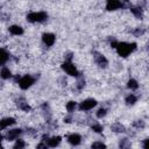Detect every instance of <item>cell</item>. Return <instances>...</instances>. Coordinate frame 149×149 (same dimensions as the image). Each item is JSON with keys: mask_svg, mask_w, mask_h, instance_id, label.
I'll return each instance as SVG.
<instances>
[{"mask_svg": "<svg viewBox=\"0 0 149 149\" xmlns=\"http://www.w3.org/2000/svg\"><path fill=\"white\" fill-rule=\"evenodd\" d=\"M136 101H137V97H136L134 93H129V94L125 98V102H126L127 106H133V105L136 104Z\"/></svg>", "mask_w": 149, "mask_h": 149, "instance_id": "9a60e30c", "label": "cell"}, {"mask_svg": "<svg viewBox=\"0 0 149 149\" xmlns=\"http://www.w3.org/2000/svg\"><path fill=\"white\" fill-rule=\"evenodd\" d=\"M136 48H137V44L135 42H119V41L116 42V44L114 47L118 55L123 58L132 55L136 50Z\"/></svg>", "mask_w": 149, "mask_h": 149, "instance_id": "6da1fadb", "label": "cell"}, {"mask_svg": "<svg viewBox=\"0 0 149 149\" xmlns=\"http://www.w3.org/2000/svg\"><path fill=\"white\" fill-rule=\"evenodd\" d=\"M21 134H22V129L21 128H13V129L7 130L5 137L8 141H15V140H17L21 136Z\"/></svg>", "mask_w": 149, "mask_h": 149, "instance_id": "ba28073f", "label": "cell"}, {"mask_svg": "<svg viewBox=\"0 0 149 149\" xmlns=\"http://www.w3.org/2000/svg\"><path fill=\"white\" fill-rule=\"evenodd\" d=\"M76 86H77V88L80 91V90H81V88H84V86H85V80H84L83 78H80V77H79V80L77 81V85H76Z\"/></svg>", "mask_w": 149, "mask_h": 149, "instance_id": "d4e9b609", "label": "cell"}, {"mask_svg": "<svg viewBox=\"0 0 149 149\" xmlns=\"http://www.w3.org/2000/svg\"><path fill=\"white\" fill-rule=\"evenodd\" d=\"M36 81V78L31 74H24L20 78H17V84L20 86L21 90H28L29 87H31Z\"/></svg>", "mask_w": 149, "mask_h": 149, "instance_id": "277c9868", "label": "cell"}, {"mask_svg": "<svg viewBox=\"0 0 149 149\" xmlns=\"http://www.w3.org/2000/svg\"><path fill=\"white\" fill-rule=\"evenodd\" d=\"M92 148H106V144L102 143V142H93L91 144Z\"/></svg>", "mask_w": 149, "mask_h": 149, "instance_id": "484cf974", "label": "cell"}, {"mask_svg": "<svg viewBox=\"0 0 149 149\" xmlns=\"http://www.w3.org/2000/svg\"><path fill=\"white\" fill-rule=\"evenodd\" d=\"M111 129L113 132H115V133H123L125 132V126L121 125L120 122H115V123H113L111 126Z\"/></svg>", "mask_w": 149, "mask_h": 149, "instance_id": "ffe728a7", "label": "cell"}, {"mask_svg": "<svg viewBox=\"0 0 149 149\" xmlns=\"http://www.w3.org/2000/svg\"><path fill=\"white\" fill-rule=\"evenodd\" d=\"M97 100L95 99H93V98H87V99H85V100H83L79 105H78V108H79V111H81V112H88V111H91V109H93L95 106H97Z\"/></svg>", "mask_w": 149, "mask_h": 149, "instance_id": "5b68a950", "label": "cell"}, {"mask_svg": "<svg viewBox=\"0 0 149 149\" xmlns=\"http://www.w3.org/2000/svg\"><path fill=\"white\" fill-rule=\"evenodd\" d=\"M132 13L137 17V19H142L143 17V9L141 6H137V7H132L130 8Z\"/></svg>", "mask_w": 149, "mask_h": 149, "instance_id": "e0dca14e", "label": "cell"}, {"mask_svg": "<svg viewBox=\"0 0 149 149\" xmlns=\"http://www.w3.org/2000/svg\"><path fill=\"white\" fill-rule=\"evenodd\" d=\"M136 127H140V128H143L144 127V122L142 121V120H137V122H135L134 123Z\"/></svg>", "mask_w": 149, "mask_h": 149, "instance_id": "4316f807", "label": "cell"}, {"mask_svg": "<svg viewBox=\"0 0 149 149\" xmlns=\"http://www.w3.org/2000/svg\"><path fill=\"white\" fill-rule=\"evenodd\" d=\"M15 123L14 118H3L0 120V129H7Z\"/></svg>", "mask_w": 149, "mask_h": 149, "instance_id": "7c38bea8", "label": "cell"}, {"mask_svg": "<svg viewBox=\"0 0 149 149\" xmlns=\"http://www.w3.org/2000/svg\"><path fill=\"white\" fill-rule=\"evenodd\" d=\"M127 87L130 90V91H136L139 88V83L136 79L134 78H130L128 81H127Z\"/></svg>", "mask_w": 149, "mask_h": 149, "instance_id": "ac0fdd59", "label": "cell"}, {"mask_svg": "<svg viewBox=\"0 0 149 149\" xmlns=\"http://www.w3.org/2000/svg\"><path fill=\"white\" fill-rule=\"evenodd\" d=\"M8 31L14 35V36H19V35H22L23 34V28L21 26H17V24H13L8 28Z\"/></svg>", "mask_w": 149, "mask_h": 149, "instance_id": "4fadbf2b", "label": "cell"}, {"mask_svg": "<svg viewBox=\"0 0 149 149\" xmlns=\"http://www.w3.org/2000/svg\"><path fill=\"white\" fill-rule=\"evenodd\" d=\"M106 114H107V108H105V107L99 108V109L97 111V113H95V115H97L98 119H102V118H105Z\"/></svg>", "mask_w": 149, "mask_h": 149, "instance_id": "7402d4cb", "label": "cell"}, {"mask_svg": "<svg viewBox=\"0 0 149 149\" xmlns=\"http://www.w3.org/2000/svg\"><path fill=\"white\" fill-rule=\"evenodd\" d=\"M26 147V143L23 142V140H21V139H17V140H15V143H14V148H24Z\"/></svg>", "mask_w": 149, "mask_h": 149, "instance_id": "cb8c5ba5", "label": "cell"}, {"mask_svg": "<svg viewBox=\"0 0 149 149\" xmlns=\"http://www.w3.org/2000/svg\"><path fill=\"white\" fill-rule=\"evenodd\" d=\"M17 106H19L20 109H22V111H24V112L30 111V106L28 105V102H27L24 99H20V100L17 101Z\"/></svg>", "mask_w": 149, "mask_h": 149, "instance_id": "d6986e66", "label": "cell"}, {"mask_svg": "<svg viewBox=\"0 0 149 149\" xmlns=\"http://www.w3.org/2000/svg\"><path fill=\"white\" fill-rule=\"evenodd\" d=\"M66 141L71 144V146H79L81 143V136L77 133H71L66 136Z\"/></svg>", "mask_w": 149, "mask_h": 149, "instance_id": "30bf717a", "label": "cell"}, {"mask_svg": "<svg viewBox=\"0 0 149 149\" xmlns=\"http://www.w3.org/2000/svg\"><path fill=\"white\" fill-rule=\"evenodd\" d=\"M65 107H66V111H68L69 113H72V112H74V109L77 108V102L71 100V101H69V102L66 104Z\"/></svg>", "mask_w": 149, "mask_h": 149, "instance_id": "44dd1931", "label": "cell"}, {"mask_svg": "<svg viewBox=\"0 0 149 149\" xmlns=\"http://www.w3.org/2000/svg\"><path fill=\"white\" fill-rule=\"evenodd\" d=\"M93 58H94L95 64H97L99 68H101V69L107 68L108 61H107V58H106L102 54H100V52H98V51H94V52H93Z\"/></svg>", "mask_w": 149, "mask_h": 149, "instance_id": "52a82bcc", "label": "cell"}, {"mask_svg": "<svg viewBox=\"0 0 149 149\" xmlns=\"http://www.w3.org/2000/svg\"><path fill=\"white\" fill-rule=\"evenodd\" d=\"M62 142V137L56 135V136H51V137H47L45 140V144L47 147H50V148H55L57 146H59Z\"/></svg>", "mask_w": 149, "mask_h": 149, "instance_id": "8fae6325", "label": "cell"}, {"mask_svg": "<svg viewBox=\"0 0 149 149\" xmlns=\"http://www.w3.org/2000/svg\"><path fill=\"white\" fill-rule=\"evenodd\" d=\"M27 21L30 23H43L48 20V14L45 12L38 10V12H30L26 16Z\"/></svg>", "mask_w": 149, "mask_h": 149, "instance_id": "7a4b0ae2", "label": "cell"}, {"mask_svg": "<svg viewBox=\"0 0 149 149\" xmlns=\"http://www.w3.org/2000/svg\"><path fill=\"white\" fill-rule=\"evenodd\" d=\"M0 77H1L2 79H9V78L12 77V71H10L8 68L2 66L1 70H0Z\"/></svg>", "mask_w": 149, "mask_h": 149, "instance_id": "2e32d148", "label": "cell"}, {"mask_svg": "<svg viewBox=\"0 0 149 149\" xmlns=\"http://www.w3.org/2000/svg\"><path fill=\"white\" fill-rule=\"evenodd\" d=\"M125 7V2L122 0H106V9L108 12L118 10Z\"/></svg>", "mask_w": 149, "mask_h": 149, "instance_id": "8992f818", "label": "cell"}, {"mask_svg": "<svg viewBox=\"0 0 149 149\" xmlns=\"http://www.w3.org/2000/svg\"><path fill=\"white\" fill-rule=\"evenodd\" d=\"M2 139H3V136H2V135H1V133H0V141H1Z\"/></svg>", "mask_w": 149, "mask_h": 149, "instance_id": "83f0119b", "label": "cell"}, {"mask_svg": "<svg viewBox=\"0 0 149 149\" xmlns=\"http://www.w3.org/2000/svg\"><path fill=\"white\" fill-rule=\"evenodd\" d=\"M0 148H1V141H0Z\"/></svg>", "mask_w": 149, "mask_h": 149, "instance_id": "f1b7e54d", "label": "cell"}, {"mask_svg": "<svg viewBox=\"0 0 149 149\" xmlns=\"http://www.w3.org/2000/svg\"><path fill=\"white\" fill-rule=\"evenodd\" d=\"M42 42L47 47H52L56 42V36L52 33H44L42 35Z\"/></svg>", "mask_w": 149, "mask_h": 149, "instance_id": "9c48e42d", "label": "cell"}, {"mask_svg": "<svg viewBox=\"0 0 149 149\" xmlns=\"http://www.w3.org/2000/svg\"><path fill=\"white\" fill-rule=\"evenodd\" d=\"M92 130L94 132V133H101L102 130H104V127H102V125H100V123H93L92 125Z\"/></svg>", "mask_w": 149, "mask_h": 149, "instance_id": "603a6c76", "label": "cell"}, {"mask_svg": "<svg viewBox=\"0 0 149 149\" xmlns=\"http://www.w3.org/2000/svg\"><path fill=\"white\" fill-rule=\"evenodd\" d=\"M61 66H62V70L66 74H69L71 77H77V78L80 77V72L78 71V69L76 68V65H73L72 61H65V62L62 63Z\"/></svg>", "mask_w": 149, "mask_h": 149, "instance_id": "3957f363", "label": "cell"}, {"mask_svg": "<svg viewBox=\"0 0 149 149\" xmlns=\"http://www.w3.org/2000/svg\"><path fill=\"white\" fill-rule=\"evenodd\" d=\"M8 59H9L8 51L6 49H3V48H0V66H3L7 63Z\"/></svg>", "mask_w": 149, "mask_h": 149, "instance_id": "5bb4252c", "label": "cell"}]
</instances>
